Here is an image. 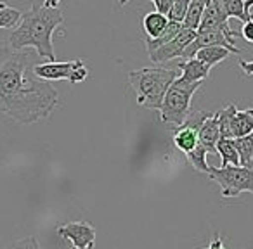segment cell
Returning <instances> with one entry per match:
<instances>
[{
    "label": "cell",
    "mask_w": 253,
    "mask_h": 249,
    "mask_svg": "<svg viewBox=\"0 0 253 249\" xmlns=\"http://www.w3.org/2000/svg\"><path fill=\"white\" fill-rule=\"evenodd\" d=\"M39 63L37 52L0 45V114L18 125L47 119L59 104V92L33 73Z\"/></svg>",
    "instance_id": "obj_1"
},
{
    "label": "cell",
    "mask_w": 253,
    "mask_h": 249,
    "mask_svg": "<svg viewBox=\"0 0 253 249\" xmlns=\"http://www.w3.org/2000/svg\"><path fill=\"white\" fill-rule=\"evenodd\" d=\"M64 23L63 11L59 7H45L33 4L9 35V47L14 50L35 49L40 59L47 63L56 61V52L52 45V35L57 26Z\"/></svg>",
    "instance_id": "obj_2"
},
{
    "label": "cell",
    "mask_w": 253,
    "mask_h": 249,
    "mask_svg": "<svg viewBox=\"0 0 253 249\" xmlns=\"http://www.w3.org/2000/svg\"><path fill=\"white\" fill-rule=\"evenodd\" d=\"M177 80V73L165 68H142L128 73L137 104L148 109H160L169 87Z\"/></svg>",
    "instance_id": "obj_3"
},
{
    "label": "cell",
    "mask_w": 253,
    "mask_h": 249,
    "mask_svg": "<svg viewBox=\"0 0 253 249\" xmlns=\"http://www.w3.org/2000/svg\"><path fill=\"white\" fill-rule=\"evenodd\" d=\"M201 81L196 83H184L180 80H175L167 90L163 102L160 106V118L165 125H172V127L179 128L187 121V116L191 111V102H193V95L200 90Z\"/></svg>",
    "instance_id": "obj_4"
},
{
    "label": "cell",
    "mask_w": 253,
    "mask_h": 249,
    "mask_svg": "<svg viewBox=\"0 0 253 249\" xmlns=\"http://www.w3.org/2000/svg\"><path fill=\"white\" fill-rule=\"evenodd\" d=\"M210 180L220 187L222 197H238L243 192L253 194V168L250 166H225V168H210Z\"/></svg>",
    "instance_id": "obj_5"
},
{
    "label": "cell",
    "mask_w": 253,
    "mask_h": 249,
    "mask_svg": "<svg viewBox=\"0 0 253 249\" xmlns=\"http://www.w3.org/2000/svg\"><path fill=\"white\" fill-rule=\"evenodd\" d=\"M33 73L45 81L68 80L70 83H80L88 76V68L82 59L68 61V63H39L33 70Z\"/></svg>",
    "instance_id": "obj_6"
},
{
    "label": "cell",
    "mask_w": 253,
    "mask_h": 249,
    "mask_svg": "<svg viewBox=\"0 0 253 249\" xmlns=\"http://www.w3.org/2000/svg\"><path fill=\"white\" fill-rule=\"evenodd\" d=\"M205 47H224V49L231 50L232 54H241V49L236 47L234 40L229 38L225 33L213 30V32H201V33L196 32V36H194V40L182 52V57L184 59H193L198 50L205 49Z\"/></svg>",
    "instance_id": "obj_7"
},
{
    "label": "cell",
    "mask_w": 253,
    "mask_h": 249,
    "mask_svg": "<svg viewBox=\"0 0 253 249\" xmlns=\"http://www.w3.org/2000/svg\"><path fill=\"white\" fill-rule=\"evenodd\" d=\"M57 235L64 241H70L73 248H94L95 242V227L88 221H68L56 228Z\"/></svg>",
    "instance_id": "obj_8"
},
{
    "label": "cell",
    "mask_w": 253,
    "mask_h": 249,
    "mask_svg": "<svg viewBox=\"0 0 253 249\" xmlns=\"http://www.w3.org/2000/svg\"><path fill=\"white\" fill-rule=\"evenodd\" d=\"M194 36H196V32L182 28L180 33L172 40V42L165 43V45L158 47V49L151 50V52H148L149 59H151L155 64H163V63L172 61L173 57H182V52L187 49V45L193 42Z\"/></svg>",
    "instance_id": "obj_9"
},
{
    "label": "cell",
    "mask_w": 253,
    "mask_h": 249,
    "mask_svg": "<svg viewBox=\"0 0 253 249\" xmlns=\"http://www.w3.org/2000/svg\"><path fill=\"white\" fill-rule=\"evenodd\" d=\"M196 130L198 144L207 149V152H217V142L220 141V127H218L217 112H201Z\"/></svg>",
    "instance_id": "obj_10"
},
{
    "label": "cell",
    "mask_w": 253,
    "mask_h": 249,
    "mask_svg": "<svg viewBox=\"0 0 253 249\" xmlns=\"http://www.w3.org/2000/svg\"><path fill=\"white\" fill-rule=\"evenodd\" d=\"M213 30H218V32L225 33L229 38H234L236 35H239V33H234L231 30L227 16L222 12L218 2H211V4H207L203 16H201V23H200V28H198V33H201V32H213Z\"/></svg>",
    "instance_id": "obj_11"
},
{
    "label": "cell",
    "mask_w": 253,
    "mask_h": 249,
    "mask_svg": "<svg viewBox=\"0 0 253 249\" xmlns=\"http://www.w3.org/2000/svg\"><path fill=\"white\" fill-rule=\"evenodd\" d=\"M198 123L186 121L182 127L177 128V132L173 134V145L179 149L184 154H189L193 149H196L198 145Z\"/></svg>",
    "instance_id": "obj_12"
},
{
    "label": "cell",
    "mask_w": 253,
    "mask_h": 249,
    "mask_svg": "<svg viewBox=\"0 0 253 249\" xmlns=\"http://www.w3.org/2000/svg\"><path fill=\"white\" fill-rule=\"evenodd\" d=\"M179 70L182 71L177 80L184 81V83H196V81H203L210 74V68L198 61L196 57L193 59H186V63H179Z\"/></svg>",
    "instance_id": "obj_13"
},
{
    "label": "cell",
    "mask_w": 253,
    "mask_h": 249,
    "mask_svg": "<svg viewBox=\"0 0 253 249\" xmlns=\"http://www.w3.org/2000/svg\"><path fill=\"white\" fill-rule=\"evenodd\" d=\"M250 134H253V107L236 111L231 119V139L246 137Z\"/></svg>",
    "instance_id": "obj_14"
},
{
    "label": "cell",
    "mask_w": 253,
    "mask_h": 249,
    "mask_svg": "<svg viewBox=\"0 0 253 249\" xmlns=\"http://www.w3.org/2000/svg\"><path fill=\"white\" fill-rule=\"evenodd\" d=\"M169 25V18L160 12H149L142 18V30L148 35V40H155L158 38L163 33V30Z\"/></svg>",
    "instance_id": "obj_15"
},
{
    "label": "cell",
    "mask_w": 253,
    "mask_h": 249,
    "mask_svg": "<svg viewBox=\"0 0 253 249\" xmlns=\"http://www.w3.org/2000/svg\"><path fill=\"white\" fill-rule=\"evenodd\" d=\"M229 56H232V52L229 49H224V47H205V49L198 50L194 57H196L198 61H201L203 64H207L211 70V68L217 66L218 63L227 59Z\"/></svg>",
    "instance_id": "obj_16"
},
{
    "label": "cell",
    "mask_w": 253,
    "mask_h": 249,
    "mask_svg": "<svg viewBox=\"0 0 253 249\" xmlns=\"http://www.w3.org/2000/svg\"><path fill=\"white\" fill-rule=\"evenodd\" d=\"M205 7H207V2H205V0H191L189 7H187V11H186V16H184L182 28L198 32L200 23H201V16H203V12H205Z\"/></svg>",
    "instance_id": "obj_17"
},
{
    "label": "cell",
    "mask_w": 253,
    "mask_h": 249,
    "mask_svg": "<svg viewBox=\"0 0 253 249\" xmlns=\"http://www.w3.org/2000/svg\"><path fill=\"white\" fill-rule=\"evenodd\" d=\"M217 154H220V168L232 165V166H239V154L234 147V142L232 139H220L217 142Z\"/></svg>",
    "instance_id": "obj_18"
},
{
    "label": "cell",
    "mask_w": 253,
    "mask_h": 249,
    "mask_svg": "<svg viewBox=\"0 0 253 249\" xmlns=\"http://www.w3.org/2000/svg\"><path fill=\"white\" fill-rule=\"evenodd\" d=\"M232 142L239 154V165L253 168V134L246 135V137L232 139Z\"/></svg>",
    "instance_id": "obj_19"
},
{
    "label": "cell",
    "mask_w": 253,
    "mask_h": 249,
    "mask_svg": "<svg viewBox=\"0 0 253 249\" xmlns=\"http://www.w3.org/2000/svg\"><path fill=\"white\" fill-rule=\"evenodd\" d=\"M180 30H182V25H180V23L169 21L167 28L163 30V33L158 36V38H155V40H146V49H148V52H151V50L158 49V47L165 45V43H169V42H172V40L175 38V36L180 33Z\"/></svg>",
    "instance_id": "obj_20"
},
{
    "label": "cell",
    "mask_w": 253,
    "mask_h": 249,
    "mask_svg": "<svg viewBox=\"0 0 253 249\" xmlns=\"http://www.w3.org/2000/svg\"><path fill=\"white\" fill-rule=\"evenodd\" d=\"M220 5L222 12L229 18H238L239 21H248L253 14H246L245 12V0H217Z\"/></svg>",
    "instance_id": "obj_21"
},
{
    "label": "cell",
    "mask_w": 253,
    "mask_h": 249,
    "mask_svg": "<svg viewBox=\"0 0 253 249\" xmlns=\"http://www.w3.org/2000/svg\"><path fill=\"white\" fill-rule=\"evenodd\" d=\"M23 12L16 7H11L5 2H0V30H9L16 28V25L21 19Z\"/></svg>",
    "instance_id": "obj_22"
},
{
    "label": "cell",
    "mask_w": 253,
    "mask_h": 249,
    "mask_svg": "<svg viewBox=\"0 0 253 249\" xmlns=\"http://www.w3.org/2000/svg\"><path fill=\"white\" fill-rule=\"evenodd\" d=\"M207 154H208L207 149L201 147V145L198 144L196 149H193L189 154H186V158H187V161L193 165L194 170H198V172H203V173H207V175H208V172H210L211 166H208V163H207Z\"/></svg>",
    "instance_id": "obj_23"
},
{
    "label": "cell",
    "mask_w": 253,
    "mask_h": 249,
    "mask_svg": "<svg viewBox=\"0 0 253 249\" xmlns=\"http://www.w3.org/2000/svg\"><path fill=\"white\" fill-rule=\"evenodd\" d=\"M191 0H173V5L169 12V21H175V23H180L182 25L184 21V16H186V11L189 7Z\"/></svg>",
    "instance_id": "obj_24"
},
{
    "label": "cell",
    "mask_w": 253,
    "mask_h": 249,
    "mask_svg": "<svg viewBox=\"0 0 253 249\" xmlns=\"http://www.w3.org/2000/svg\"><path fill=\"white\" fill-rule=\"evenodd\" d=\"M4 249H42V248H40V242L35 235H26V237L18 239V241L7 244Z\"/></svg>",
    "instance_id": "obj_25"
},
{
    "label": "cell",
    "mask_w": 253,
    "mask_h": 249,
    "mask_svg": "<svg viewBox=\"0 0 253 249\" xmlns=\"http://www.w3.org/2000/svg\"><path fill=\"white\" fill-rule=\"evenodd\" d=\"M239 35H241L248 43H253V16L248 19V21H245V25H243Z\"/></svg>",
    "instance_id": "obj_26"
},
{
    "label": "cell",
    "mask_w": 253,
    "mask_h": 249,
    "mask_svg": "<svg viewBox=\"0 0 253 249\" xmlns=\"http://www.w3.org/2000/svg\"><path fill=\"white\" fill-rule=\"evenodd\" d=\"M151 2L156 5V12H160L163 16H169L170 9L173 5V0H151Z\"/></svg>",
    "instance_id": "obj_27"
},
{
    "label": "cell",
    "mask_w": 253,
    "mask_h": 249,
    "mask_svg": "<svg viewBox=\"0 0 253 249\" xmlns=\"http://www.w3.org/2000/svg\"><path fill=\"white\" fill-rule=\"evenodd\" d=\"M203 249H227V248L224 246V241H222L220 235H217V237L211 239L210 244H208L207 248H203Z\"/></svg>",
    "instance_id": "obj_28"
},
{
    "label": "cell",
    "mask_w": 253,
    "mask_h": 249,
    "mask_svg": "<svg viewBox=\"0 0 253 249\" xmlns=\"http://www.w3.org/2000/svg\"><path fill=\"white\" fill-rule=\"evenodd\" d=\"M239 68L243 70V73L253 76V61L252 63H246V61H239Z\"/></svg>",
    "instance_id": "obj_29"
},
{
    "label": "cell",
    "mask_w": 253,
    "mask_h": 249,
    "mask_svg": "<svg viewBox=\"0 0 253 249\" xmlns=\"http://www.w3.org/2000/svg\"><path fill=\"white\" fill-rule=\"evenodd\" d=\"M43 5H45V7L56 9V7H59V0H45V2H43Z\"/></svg>",
    "instance_id": "obj_30"
},
{
    "label": "cell",
    "mask_w": 253,
    "mask_h": 249,
    "mask_svg": "<svg viewBox=\"0 0 253 249\" xmlns=\"http://www.w3.org/2000/svg\"><path fill=\"white\" fill-rule=\"evenodd\" d=\"M253 7V0H245V12L250 16V9Z\"/></svg>",
    "instance_id": "obj_31"
},
{
    "label": "cell",
    "mask_w": 253,
    "mask_h": 249,
    "mask_svg": "<svg viewBox=\"0 0 253 249\" xmlns=\"http://www.w3.org/2000/svg\"><path fill=\"white\" fill-rule=\"evenodd\" d=\"M126 2H128V0H120V5H125Z\"/></svg>",
    "instance_id": "obj_32"
},
{
    "label": "cell",
    "mask_w": 253,
    "mask_h": 249,
    "mask_svg": "<svg viewBox=\"0 0 253 249\" xmlns=\"http://www.w3.org/2000/svg\"><path fill=\"white\" fill-rule=\"evenodd\" d=\"M205 2H207V4H211V2H217V0H205Z\"/></svg>",
    "instance_id": "obj_33"
},
{
    "label": "cell",
    "mask_w": 253,
    "mask_h": 249,
    "mask_svg": "<svg viewBox=\"0 0 253 249\" xmlns=\"http://www.w3.org/2000/svg\"><path fill=\"white\" fill-rule=\"evenodd\" d=\"M71 249H80V248H71ZM84 249H94V248H84Z\"/></svg>",
    "instance_id": "obj_34"
}]
</instances>
